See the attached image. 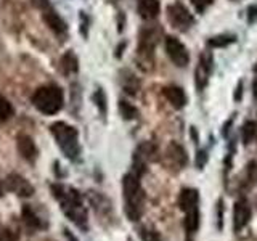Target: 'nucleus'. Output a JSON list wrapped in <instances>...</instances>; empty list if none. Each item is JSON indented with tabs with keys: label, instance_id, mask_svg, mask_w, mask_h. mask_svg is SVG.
<instances>
[{
	"label": "nucleus",
	"instance_id": "nucleus-25",
	"mask_svg": "<svg viewBox=\"0 0 257 241\" xmlns=\"http://www.w3.org/2000/svg\"><path fill=\"white\" fill-rule=\"evenodd\" d=\"M191 4L195 5V8L198 12H204L206 8L212 4V0H191Z\"/></svg>",
	"mask_w": 257,
	"mask_h": 241
},
{
	"label": "nucleus",
	"instance_id": "nucleus-3",
	"mask_svg": "<svg viewBox=\"0 0 257 241\" xmlns=\"http://www.w3.org/2000/svg\"><path fill=\"white\" fill-rule=\"evenodd\" d=\"M32 104L42 114H56L63 108V90L53 84L39 87L32 95Z\"/></svg>",
	"mask_w": 257,
	"mask_h": 241
},
{
	"label": "nucleus",
	"instance_id": "nucleus-13",
	"mask_svg": "<svg viewBox=\"0 0 257 241\" xmlns=\"http://www.w3.org/2000/svg\"><path fill=\"white\" fill-rule=\"evenodd\" d=\"M18 151L26 161H34L37 158L36 143L29 135H20L18 137Z\"/></svg>",
	"mask_w": 257,
	"mask_h": 241
},
{
	"label": "nucleus",
	"instance_id": "nucleus-9",
	"mask_svg": "<svg viewBox=\"0 0 257 241\" xmlns=\"http://www.w3.org/2000/svg\"><path fill=\"white\" fill-rule=\"evenodd\" d=\"M249 219H251V209H249L247 201L246 199L236 201L235 207H233V227H235V230L239 231L244 225H247Z\"/></svg>",
	"mask_w": 257,
	"mask_h": 241
},
{
	"label": "nucleus",
	"instance_id": "nucleus-11",
	"mask_svg": "<svg viewBox=\"0 0 257 241\" xmlns=\"http://www.w3.org/2000/svg\"><path fill=\"white\" fill-rule=\"evenodd\" d=\"M156 32L155 31H145L142 37H140V47H139V55L145 56V60H151L153 56V50H155L156 45Z\"/></svg>",
	"mask_w": 257,
	"mask_h": 241
},
{
	"label": "nucleus",
	"instance_id": "nucleus-10",
	"mask_svg": "<svg viewBox=\"0 0 257 241\" xmlns=\"http://www.w3.org/2000/svg\"><path fill=\"white\" fill-rule=\"evenodd\" d=\"M42 12H44L45 23L48 24V28H50L53 32H56V34H64V32H66V29H68L66 23L61 20V16L56 13L53 8L47 7V8H44Z\"/></svg>",
	"mask_w": 257,
	"mask_h": 241
},
{
	"label": "nucleus",
	"instance_id": "nucleus-23",
	"mask_svg": "<svg viewBox=\"0 0 257 241\" xmlns=\"http://www.w3.org/2000/svg\"><path fill=\"white\" fill-rule=\"evenodd\" d=\"M142 239L143 241H161L159 239V235L156 231H153V230H142Z\"/></svg>",
	"mask_w": 257,
	"mask_h": 241
},
{
	"label": "nucleus",
	"instance_id": "nucleus-5",
	"mask_svg": "<svg viewBox=\"0 0 257 241\" xmlns=\"http://www.w3.org/2000/svg\"><path fill=\"white\" fill-rule=\"evenodd\" d=\"M198 203H199L198 190H193V188L182 190L180 198H179V206L182 211L187 214V217H185V228H187L188 233H195L199 227Z\"/></svg>",
	"mask_w": 257,
	"mask_h": 241
},
{
	"label": "nucleus",
	"instance_id": "nucleus-27",
	"mask_svg": "<svg viewBox=\"0 0 257 241\" xmlns=\"http://www.w3.org/2000/svg\"><path fill=\"white\" fill-rule=\"evenodd\" d=\"M80 18H82V32H84V36H87V16L84 13H80Z\"/></svg>",
	"mask_w": 257,
	"mask_h": 241
},
{
	"label": "nucleus",
	"instance_id": "nucleus-14",
	"mask_svg": "<svg viewBox=\"0 0 257 241\" xmlns=\"http://www.w3.org/2000/svg\"><path fill=\"white\" fill-rule=\"evenodd\" d=\"M211 58L207 55L201 56V61H199V66L195 71V82L198 85V88H204L206 82H207V77H209V69H211V64H209Z\"/></svg>",
	"mask_w": 257,
	"mask_h": 241
},
{
	"label": "nucleus",
	"instance_id": "nucleus-17",
	"mask_svg": "<svg viewBox=\"0 0 257 241\" xmlns=\"http://www.w3.org/2000/svg\"><path fill=\"white\" fill-rule=\"evenodd\" d=\"M61 68H63V72H66V74H72V72H77L79 69V61L76 58V55L72 52H68L66 55L61 58Z\"/></svg>",
	"mask_w": 257,
	"mask_h": 241
},
{
	"label": "nucleus",
	"instance_id": "nucleus-24",
	"mask_svg": "<svg viewBox=\"0 0 257 241\" xmlns=\"http://www.w3.org/2000/svg\"><path fill=\"white\" fill-rule=\"evenodd\" d=\"M93 100L96 101V104H98V108H100V111L101 112H104V109H106V100H104V95H103V92L101 90H98L95 95H93Z\"/></svg>",
	"mask_w": 257,
	"mask_h": 241
},
{
	"label": "nucleus",
	"instance_id": "nucleus-21",
	"mask_svg": "<svg viewBox=\"0 0 257 241\" xmlns=\"http://www.w3.org/2000/svg\"><path fill=\"white\" fill-rule=\"evenodd\" d=\"M13 106H12V103L8 101L4 95H0V120H7V119H10L13 116Z\"/></svg>",
	"mask_w": 257,
	"mask_h": 241
},
{
	"label": "nucleus",
	"instance_id": "nucleus-1",
	"mask_svg": "<svg viewBox=\"0 0 257 241\" xmlns=\"http://www.w3.org/2000/svg\"><path fill=\"white\" fill-rule=\"evenodd\" d=\"M52 191L55 198L60 201L63 212L68 215V219L74 222L77 227L87 228V211L79 193L74 188L63 187V185H53Z\"/></svg>",
	"mask_w": 257,
	"mask_h": 241
},
{
	"label": "nucleus",
	"instance_id": "nucleus-6",
	"mask_svg": "<svg viewBox=\"0 0 257 241\" xmlns=\"http://www.w3.org/2000/svg\"><path fill=\"white\" fill-rule=\"evenodd\" d=\"M166 52L169 55V58L172 60V63L179 68L187 66L190 61V55L187 52V48H185V45L177 37L166 39Z\"/></svg>",
	"mask_w": 257,
	"mask_h": 241
},
{
	"label": "nucleus",
	"instance_id": "nucleus-19",
	"mask_svg": "<svg viewBox=\"0 0 257 241\" xmlns=\"http://www.w3.org/2000/svg\"><path fill=\"white\" fill-rule=\"evenodd\" d=\"M236 40L235 36H227V34H223V36H215V37H211L207 40V45L209 47H215V48H220V47H227L230 44H233Z\"/></svg>",
	"mask_w": 257,
	"mask_h": 241
},
{
	"label": "nucleus",
	"instance_id": "nucleus-22",
	"mask_svg": "<svg viewBox=\"0 0 257 241\" xmlns=\"http://www.w3.org/2000/svg\"><path fill=\"white\" fill-rule=\"evenodd\" d=\"M119 109H120V114L124 116V119H134L139 114V111H137L131 103H127L124 100L119 101Z\"/></svg>",
	"mask_w": 257,
	"mask_h": 241
},
{
	"label": "nucleus",
	"instance_id": "nucleus-15",
	"mask_svg": "<svg viewBox=\"0 0 257 241\" xmlns=\"http://www.w3.org/2000/svg\"><path fill=\"white\" fill-rule=\"evenodd\" d=\"M139 13L145 20H155L159 15V2L158 0H140Z\"/></svg>",
	"mask_w": 257,
	"mask_h": 241
},
{
	"label": "nucleus",
	"instance_id": "nucleus-16",
	"mask_svg": "<svg viewBox=\"0 0 257 241\" xmlns=\"http://www.w3.org/2000/svg\"><path fill=\"white\" fill-rule=\"evenodd\" d=\"M23 220L26 222L29 227H32V228H45L47 227V223L42 219H40V215L29 204H26V206L23 207Z\"/></svg>",
	"mask_w": 257,
	"mask_h": 241
},
{
	"label": "nucleus",
	"instance_id": "nucleus-30",
	"mask_svg": "<svg viewBox=\"0 0 257 241\" xmlns=\"http://www.w3.org/2000/svg\"><path fill=\"white\" fill-rule=\"evenodd\" d=\"M4 191H5V188H4V183L0 182V196H4Z\"/></svg>",
	"mask_w": 257,
	"mask_h": 241
},
{
	"label": "nucleus",
	"instance_id": "nucleus-26",
	"mask_svg": "<svg viewBox=\"0 0 257 241\" xmlns=\"http://www.w3.org/2000/svg\"><path fill=\"white\" fill-rule=\"evenodd\" d=\"M255 20H257V7L252 5V7L247 8V21L249 23H254Z\"/></svg>",
	"mask_w": 257,
	"mask_h": 241
},
{
	"label": "nucleus",
	"instance_id": "nucleus-4",
	"mask_svg": "<svg viewBox=\"0 0 257 241\" xmlns=\"http://www.w3.org/2000/svg\"><path fill=\"white\" fill-rule=\"evenodd\" d=\"M50 132L55 137L60 150L64 153V156L72 161L79 158V134L74 127L66 123H55L50 126Z\"/></svg>",
	"mask_w": 257,
	"mask_h": 241
},
{
	"label": "nucleus",
	"instance_id": "nucleus-29",
	"mask_svg": "<svg viewBox=\"0 0 257 241\" xmlns=\"http://www.w3.org/2000/svg\"><path fill=\"white\" fill-rule=\"evenodd\" d=\"M252 90H254V95H255V98H257V79H255V82H254Z\"/></svg>",
	"mask_w": 257,
	"mask_h": 241
},
{
	"label": "nucleus",
	"instance_id": "nucleus-2",
	"mask_svg": "<svg viewBox=\"0 0 257 241\" xmlns=\"http://www.w3.org/2000/svg\"><path fill=\"white\" fill-rule=\"evenodd\" d=\"M124 199H125V214L131 220L137 222L145 211V193L140 185V175L131 172L124 175L122 180Z\"/></svg>",
	"mask_w": 257,
	"mask_h": 241
},
{
	"label": "nucleus",
	"instance_id": "nucleus-7",
	"mask_svg": "<svg viewBox=\"0 0 257 241\" xmlns=\"http://www.w3.org/2000/svg\"><path fill=\"white\" fill-rule=\"evenodd\" d=\"M167 13H169V20L174 24L177 29H182V31H187L191 24H193V16L191 13L180 4H174L167 8Z\"/></svg>",
	"mask_w": 257,
	"mask_h": 241
},
{
	"label": "nucleus",
	"instance_id": "nucleus-28",
	"mask_svg": "<svg viewBox=\"0 0 257 241\" xmlns=\"http://www.w3.org/2000/svg\"><path fill=\"white\" fill-rule=\"evenodd\" d=\"M0 241H12V238H10V236H8V235H7V233H5V235H4V236H0Z\"/></svg>",
	"mask_w": 257,
	"mask_h": 241
},
{
	"label": "nucleus",
	"instance_id": "nucleus-20",
	"mask_svg": "<svg viewBox=\"0 0 257 241\" xmlns=\"http://www.w3.org/2000/svg\"><path fill=\"white\" fill-rule=\"evenodd\" d=\"M257 135V124L254 120H247V123L243 126V140L244 143H251Z\"/></svg>",
	"mask_w": 257,
	"mask_h": 241
},
{
	"label": "nucleus",
	"instance_id": "nucleus-8",
	"mask_svg": "<svg viewBox=\"0 0 257 241\" xmlns=\"http://www.w3.org/2000/svg\"><path fill=\"white\" fill-rule=\"evenodd\" d=\"M5 183H7V188L18 196H31L32 193H34V187L29 183V180H26L24 177H21L18 174L8 175Z\"/></svg>",
	"mask_w": 257,
	"mask_h": 241
},
{
	"label": "nucleus",
	"instance_id": "nucleus-31",
	"mask_svg": "<svg viewBox=\"0 0 257 241\" xmlns=\"http://www.w3.org/2000/svg\"><path fill=\"white\" fill-rule=\"evenodd\" d=\"M254 71H255V74H257V64H255V68H254Z\"/></svg>",
	"mask_w": 257,
	"mask_h": 241
},
{
	"label": "nucleus",
	"instance_id": "nucleus-12",
	"mask_svg": "<svg viewBox=\"0 0 257 241\" xmlns=\"http://www.w3.org/2000/svg\"><path fill=\"white\" fill-rule=\"evenodd\" d=\"M164 96L166 100L172 104L174 108L180 109L185 106V103H187V96H185V92L182 90L180 87L177 85H167L164 87Z\"/></svg>",
	"mask_w": 257,
	"mask_h": 241
},
{
	"label": "nucleus",
	"instance_id": "nucleus-18",
	"mask_svg": "<svg viewBox=\"0 0 257 241\" xmlns=\"http://www.w3.org/2000/svg\"><path fill=\"white\" fill-rule=\"evenodd\" d=\"M167 158L172 159L177 163V166L182 167L185 164V161H187V156H185V151L179 147L177 143H172L171 147L167 148Z\"/></svg>",
	"mask_w": 257,
	"mask_h": 241
}]
</instances>
